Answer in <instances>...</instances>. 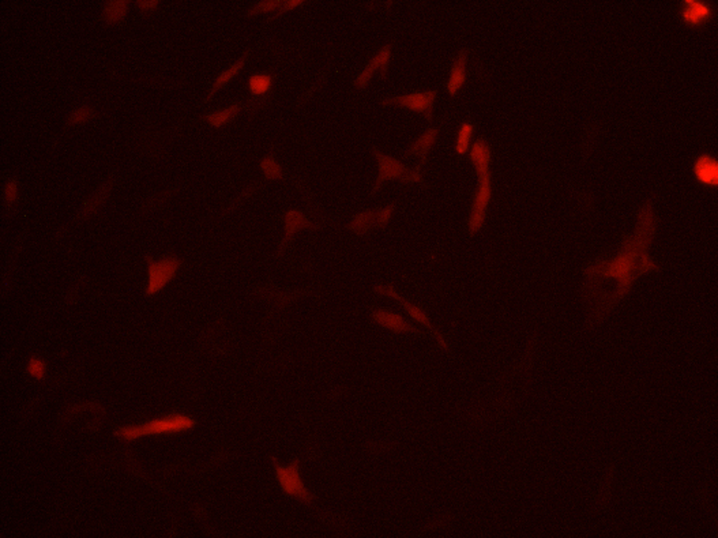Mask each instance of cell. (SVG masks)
Listing matches in <instances>:
<instances>
[{
    "label": "cell",
    "mask_w": 718,
    "mask_h": 538,
    "mask_svg": "<svg viewBox=\"0 0 718 538\" xmlns=\"http://www.w3.org/2000/svg\"><path fill=\"white\" fill-rule=\"evenodd\" d=\"M657 230V218L654 214L652 201L645 203L638 211L637 230L634 235L624 237L619 254L611 259H598L585 270V285L584 293L590 292L605 282L615 281V289L612 293L613 308L624 299L634 283V281L648 272L659 271L648 255V248L653 241Z\"/></svg>",
    "instance_id": "cell-1"
},
{
    "label": "cell",
    "mask_w": 718,
    "mask_h": 538,
    "mask_svg": "<svg viewBox=\"0 0 718 538\" xmlns=\"http://www.w3.org/2000/svg\"><path fill=\"white\" fill-rule=\"evenodd\" d=\"M196 421L184 414H169L167 417L156 418L151 421H147L142 425H127L115 432L118 438H122L127 442L136 440L143 436H153V435H169V433H180L184 431H189L194 428Z\"/></svg>",
    "instance_id": "cell-2"
},
{
    "label": "cell",
    "mask_w": 718,
    "mask_h": 538,
    "mask_svg": "<svg viewBox=\"0 0 718 538\" xmlns=\"http://www.w3.org/2000/svg\"><path fill=\"white\" fill-rule=\"evenodd\" d=\"M271 462L274 464L277 480L279 482L281 489L288 496L297 497L306 504H310L314 500L313 493L306 488L300 473H299V460H295L289 466H281L275 457H271Z\"/></svg>",
    "instance_id": "cell-3"
},
{
    "label": "cell",
    "mask_w": 718,
    "mask_h": 538,
    "mask_svg": "<svg viewBox=\"0 0 718 538\" xmlns=\"http://www.w3.org/2000/svg\"><path fill=\"white\" fill-rule=\"evenodd\" d=\"M147 261V272H149V283L146 289V296L157 294L162 290L176 275L178 270L182 266V261L176 257H165L161 261H153L151 257H146Z\"/></svg>",
    "instance_id": "cell-4"
},
{
    "label": "cell",
    "mask_w": 718,
    "mask_h": 538,
    "mask_svg": "<svg viewBox=\"0 0 718 538\" xmlns=\"http://www.w3.org/2000/svg\"><path fill=\"white\" fill-rule=\"evenodd\" d=\"M438 92L436 90H428V92H417L403 96H395L389 97L381 101L382 105H397L401 108H406L414 112L421 114L428 122L432 120V112H434V104L436 100Z\"/></svg>",
    "instance_id": "cell-5"
},
{
    "label": "cell",
    "mask_w": 718,
    "mask_h": 538,
    "mask_svg": "<svg viewBox=\"0 0 718 538\" xmlns=\"http://www.w3.org/2000/svg\"><path fill=\"white\" fill-rule=\"evenodd\" d=\"M492 197V186H491V175L478 177V186L474 195V201L472 206L470 217H469V233L473 236L480 232L487 215V207Z\"/></svg>",
    "instance_id": "cell-6"
},
{
    "label": "cell",
    "mask_w": 718,
    "mask_h": 538,
    "mask_svg": "<svg viewBox=\"0 0 718 538\" xmlns=\"http://www.w3.org/2000/svg\"><path fill=\"white\" fill-rule=\"evenodd\" d=\"M374 290H375L378 294H381V296H386V297H390V299H394L395 301H398V303H399V304L406 310V312H408V314H409L414 321H417L419 323L424 325V326H425V327H427V329L434 334V336L436 338V341L439 342V345L442 346L443 350H446V352L449 350V345H447V342L445 341L443 336H442V334H441V333H439V332L432 326V323H431V321L428 319L425 311H423L420 307H417V305H414V304H410L409 301H406L405 299H402V297L395 292V289L392 288V285H388V286H385V285H377V286L374 288Z\"/></svg>",
    "instance_id": "cell-7"
},
{
    "label": "cell",
    "mask_w": 718,
    "mask_h": 538,
    "mask_svg": "<svg viewBox=\"0 0 718 538\" xmlns=\"http://www.w3.org/2000/svg\"><path fill=\"white\" fill-rule=\"evenodd\" d=\"M372 153L374 155L377 157L378 160V168H379V175H378V179H377V183L371 191V194H377L386 182L389 180H394V179H401L406 171L409 169L406 165H403L401 161L392 158L390 155H386L383 153H381L378 149H372Z\"/></svg>",
    "instance_id": "cell-8"
},
{
    "label": "cell",
    "mask_w": 718,
    "mask_h": 538,
    "mask_svg": "<svg viewBox=\"0 0 718 538\" xmlns=\"http://www.w3.org/2000/svg\"><path fill=\"white\" fill-rule=\"evenodd\" d=\"M390 59H392V45L388 44L368 62V65L363 69V72L356 78V80H355L356 89H360V90L364 89L370 83L371 78L374 76V74L377 71L381 72L382 79H386Z\"/></svg>",
    "instance_id": "cell-9"
},
{
    "label": "cell",
    "mask_w": 718,
    "mask_h": 538,
    "mask_svg": "<svg viewBox=\"0 0 718 538\" xmlns=\"http://www.w3.org/2000/svg\"><path fill=\"white\" fill-rule=\"evenodd\" d=\"M371 315H372L374 321H375L378 325H381L382 327L390 330V332H392L394 334L412 333V334L423 336V333H421L420 330H417L413 325H410L408 321H405L401 315L394 314L392 311L382 310V308H377V310H372Z\"/></svg>",
    "instance_id": "cell-10"
},
{
    "label": "cell",
    "mask_w": 718,
    "mask_h": 538,
    "mask_svg": "<svg viewBox=\"0 0 718 538\" xmlns=\"http://www.w3.org/2000/svg\"><path fill=\"white\" fill-rule=\"evenodd\" d=\"M284 221H285V235H284V240L279 246V250H278V255L277 257H281L282 252L285 251L286 246L291 243L292 237L302 229H319V225L311 222L302 211L299 210H289L285 217H284Z\"/></svg>",
    "instance_id": "cell-11"
},
{
    "label": "cell",
    "mask_w": 718,
    "mask_h": 538,
    "mask_svg": "<svg viewBox=\"0 0 718 538\" xmlns=\"http://www.w3.org/2000/svg\"><path fill=\"white\" fill-rule=\"evenodd\" d=\"M470 160L474 165V169H476V173L478 177L491 175L489 166H491L492 154H491V147L485 139L480 138L474 142V144L472 146V150H470Z\"/></svg>",
    "instance_id": "cell-12"
},
{
    "label": "cell",
    "mask_w": 718,
    "mask_h": 538,
    "mask_svg": "<svg viewBox=\"0 0 718 538\" xmlns=\"http://www.w3.org/2000/svg\"><path fill=\"white\" fill-rule=\"evenodd\" d=\"M682 17L688 25H701L712 18V8L701 0H684Z\"/></svg>",
    "instance_id": "cell-13"
},
{
    "label": "cell",
    "mask_w": 718,
    "mask_h": 538,
    "mask_svg": "<svg viewBox=\"0 0 718 538\" xmlns=\"http://www.w3.org/2000/svg\"><path fill=\"white\" fill-rule=\"evenodd\" d=\"M694 172L697 179L704 184H718L717 160L709 154H704L697 158L694 164Z\"/></svg>",
    "instance_id": "cell-14"
},
{
    "label": "cell",
    "mask_w": 718,
    "mask_h": 538,
    "mask_svg": "<svg viewBox=\"0 0 718 538\" xmlns=\"http://www.w3.org/2000/svg\"><path fill=\"white\" fill-rule=\"evenodd\" d=\"M436 136H438V130L436 129L427 130L424 134L419 136V139L414 143H412L406 150L402 151V157L409 158L412 155H419L420 157V165L424 166L425 162H427V154L430 153L431 147L434 146V143L436 140Z\"/></svg>",
    "instance_id": "cell-15"
},
{
    "label": "cell",
    "mask_w": 718,
    "mask_h": 538,
    "mask_svg": "<svg viewBox=\"0 0 718 538\" xmlns=\"http://www.w3.org/2000/svg\"><path fill=\"white\" fill-rule=\"evenodd\" d=\"M466 63H467V52L462 50L454 61V65L450 72V78L447 82V92L450 96H456L458 90L462 87L466 79Z\"/></svg>",
    "instance_id": "cell-16"
},
{
    "label": "cell",
    "mask_w": 718,
    "mask_h": 538,
    "mask_svg": "<svg viewBox=\"0 0 718 538\" xmlns=\"http://www.w3.org/2000/svg\"><path fill=\"white\" fill-rule=\"evenodd\" d=\"M250 54H251L250 50L246 51V54H244L243 56H240V59H237V61H236L231 67L228 68V69H225L224 72H221V74L218 75V78L214 80V83H213V86H211L210 93H209L207 97L204 98V104H207V103L211 100V97H213V96H214V94H215V93H217L222 86H225L229 80H232V79H233V78H235V76L242 71V68L244 67L246 61H247V58H249Z\"/></svg>",
    "instance_id": "cell-17"
},
{
    "label": "cell",
    "mask_w": 718,
    "mask_h": 538,
    "mask_svg": "<svg viewBox=\"0 0 718 538\" xmlns=\"http://www.w3.org/2000/svg\"><path fill=\"white\" fill-rule=\"evenodd\" d=\"M129 8H130V1L129 0H111V1H107L104 4V8H103L104 21L108 25L119 23V22H122L126 18V15L129 12Z\"/></svg>",
    "instance_id": "cell-18"
},
{
    "label": "cell",
    "mask_w": 718,
    "mask_h": 538,
    "mask_svg": "<svg viewBox=\"0 0 718 538\" xmlns=\"http://www.w3.org/2000/svg\"><path fill=\"white\" fill-rule=\"evenodd\" d=\"M348 228L357 236H367L372 229L377 228L375 210H366L356 214Z\"/></svg>",
    "instance_id": "cell-19"
},
{
    "label": "cell",
    "mask_w": 718,
    "mask_h": 538,
    "mask_svg": "<svg viewBox=\"0 0 718 538\" xmlns=\"http://www.w3.org/2000/svg\"><path fill=\"white\" fill-rule=\"evenodd\" d=\"M240 111H242V105L240 104H233V105H231V107H228V108H225L222 111L204 115L203 120H206L211 127L220 129V127L225 126L226 123L232 122L235 118H237Z\"/></svg>",
    "instance_id": "cell-20"
},
{
    "label": "cell",
    "mask_w": 718,
    "mask_h": 538,
    "mask_svg": "<svg viewBox=\"0 0 718 538\" xmlns=\"http://www.w3.org/2000/svg\"><path fill=\"white\" fill-rule=\"evenodd\" d=\"M273 85V76L267 72L254 74L249 78V90L254 96L266 94Z\"/></svg>",
    "instance_id": "cell-21"
},
{
    "label": "cell",
    "mask_w": 718,
    "mask_h": 538,
    "mask_svg": "<svg viewBox=\"0 0 718 538\" xmlns=\"http://www.w3.org/2000/svg\"><path fill=\"white\" fill-rule=\"evenodd\" d=\"M261 169L266 177V180H279L284 177L282 168L279 164L274 160V154L270 153L261 161Z\"/></svg>",
    "instance_id": "cell-22"
},
{
    "label": "cell",
    "mask_w": 718,
    "mask_h": 538,
    "mask_svg": "<svg viewBox=\"0 0 718 538\" xmlns=\"http://www.w3.org/2000/svg\"><path fill=\"white\" fill-rule=\"evenodd\" d=\"M94 116H96V114H94L93 108L89 107V105H83V107H79V108H76L75 111H72V114L68 116L65 125H67V126L82 125V123L89 122V120L93 119Z\"/></svg>",
    "instance_id": "cell-23"
},
{
    "label": "cell",
    "mask_w": 718,
    "mask_h": 538,
    "mask_svg": "<svg viewBox=\"0 0 718 538\" xmlns=\"http://www.w3.org/2000/svg\"><path fill=\"white\" fill-rule=\"evenodd\" d=\"M473 135V126L470 123H463L458 131L456 151L459 155L465 154L469 150V143Z\"/></svg>",
    "instance_id": "cell-24"
},
{
    "label": "cell",
    "mask_w": 718,
    "mask_h": 538,
    "mask_svg": "<svg viewBox=\"0 0 718 538\" xmlns=\"http://www.w3.org/2000/svg\"><path fill=\"white\" fill-rule=\"evenodd\" d=\"M282 4V0H263L257 3L253 8H250L247 11V17H254V15H260V14H264V12H271V11H277Z\"/></svg>",
    "instance_id": "cell-25"
},
{
    "label": "cell",
    "mask_w": 718,
    "mask_h": 538,
    "mask_svg": "<svg viewBox=\"0 0 718 538\" xmlns=\"http://www.w3.org/2000/svg\"><path fill=\"white\" fill-rule=\"evenodd\" d=\"M45 372H47V364L43 360H40L37 357H32L29 360L28 374L30 376H33L37 380H43L45 378Z\"/></svg>",
    "instance_id": "cell-26"
},
{
    "label": "cell",
    "mask_w": 718,
    "mask_h": 538,
    "mask_svg": "<svg viewBox=\"0 0 718 538\" xmlns=\"http://www.w3.org/2000/svg\"><path fill=\"white\" fill-rule=\"evenodd\" d=\"M394 208H395V203L389 204L388 207L377 208V210H375V222H377V228H378V229H383V228H386V225L389 224V221H390V218H392Z\"/></svg>",
    "instance_id": "cell-27"
},
{
    "label": "cell",
    "mask_w": 718,
    "mask_h": 538,
    "mask_svg": "<svg viewBox=\"0 0 718 538\" xmlns=\"http://www.w3.org/2000/svg\"><path fill=\"white\" fill-rule=\"evenodd\" d=\"M421 168H423V165H417L416 168L408 169L406 173L399 179V183L401 184H410V183H421V184H424L423 177H421V172H420Z\"/></svg>",
    "instance_id": "cell-28"
},
{
    "label": "cell",
    "mask_w": 718,
    "mask_h": 538,
    "mask_svg": "<svg viewBox=\"0 0 718 538\" xmlns=\"http://www.w3.org/2000/svg\"><path fill=\"white\" fill-rule=\"evenodd\" d=\"M18 200V186L14 179L8 180L4 186V203L7 206H11L17 202Z\"/></svg>",
    "instance_id": "cell-29"
},
{
    "label": "cell",
    "mask_w": 718,
    "mask_h": 538,
    "mask_svg": "<svg viewBox=\"0 0 718 538\" xmlns=\"http://www.w3.org/2000/svg\"><path fill=\"white\" fill-rule=\"evenodd\" d=\"M304 3H306L304 0H285V1H282L281 7L277 10V14L273 15L271 18H268V19H270V21L277 19L279 15H282V14H285V12H288V11H292V10H295V8L300 7V6H303Z\"/></svg>",
    "instance_id": "cell-30"
},
{
    "label": "cell",
    "mask_w": 718,
    "mask_h": 538,
    "mask_svg": "<svg viewBox=\"0 0 718 538\" xmlns=\"http://www.w3.org/2000/svg\"><path fill=\"white\" fill-rule=\"evenodd\" d=\"M158 4H160L158 0H138L136 1V7H138V10L142 14H147V12L156 11Z\"/></svg>",
    "instance_id": "cell-31"
}]
</instances>
